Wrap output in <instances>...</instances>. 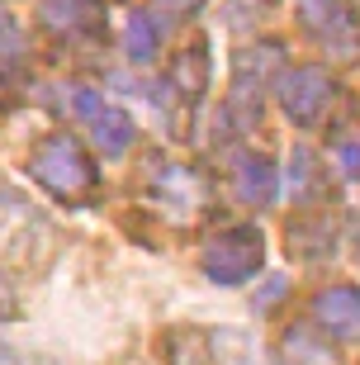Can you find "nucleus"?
I'll return each instance as SVG.
<instances>
[{"label":"nucleus","mask_w":360,"mask_h":365,"mask_svg":"<svg viewBox=\"0 0 360 365\" xmlns=\"http://www.w3.org/2000/svg\"><path fill=\"white\" fill-rule=\"evenodd\" d=\"M29 176L62 204H81L100 190V166L91 162V152L81 148L71 133L38 138L34 152H29Z\"/></svg>","instance_id":"nucleus-1"},{"label":"nucleus","mask_w":360,"mask_h":365,"mask_svg":"<svg viewBox=\"0 0 360 365\" xmlns=\"http://www.w3.org/2000/svg\"><path fill=\"white\" fill-rule=\"evenodd\" d=\"M266 266V237H261V228H252V223H237V228H223L218 237H209L200 252V271L204 280L223 284V289H232V284H247L256 271Z\"/></svg>","instance_id":"nucleus-2"},{"label":"nucleus","mask_w":360,"mask_h":365,"mask_svg":"<svg viewBox=\"0 0 360 365\" xmlns=\"http://www.w3.org/2000/svg\"><path fill=\"white\" fill-rule=\"evenodd\" d=\"M143 195L171 223H195L209 209V180L190 162H152V171L143 180Z\"/></svg>","instance_id":"nucleus-3"},{"label":"nucleus","mask_w":360,"mask_h":365,"mask_svg":"<svg viewBox=\"0 0 360 365\" xmlns=\"http://www.w3.org/2000/svg\"><path fill=\"white\" fill-rule=\"evenodd\" d=\"M284 62V48L280 43H256V48H242L232 57V91H227V114L242 123V128H252L261 119V95H266L270 76L280 71Z\"/></svg>","instance_id":"nucleus-4"},{"label":"nucleus","mask_w":360,"mask_h":365,"mask_svg":"<svg viewBox=\"0 0 360 365\" xmlns=\"http://www.w3.org/2000/svg\"><path fill=\"white\" fill-rule=\"evenodd\" d=\"M280 109L289 114V123H299V128H318L322 119H327V109H332L336 100V81L327 67H294V71H280Z\"/></svg>","instance_id":"nucleus-5"},{"label":"nucleus","mask_w":360,"mask_h":365,"mask_svg":"<svg viewBox=\"0 0 360 365\" xmlns=\"http://www.w3.org/2000/svg\"><path fill=\"white\" fill-rule=\"evenodd\" d=\"M299 24L336 53H356V19L346 0H299Z\"/></svg>","instance_id":"nucleus-6"},{"label":"nucleus","mask_w":360,"mask_h":365,"mask_svg":"<svg viewBox=\"0 0 360 365\" xmlns=\"http://www.w3.org/2000/svg\"><path fill=\"white\" fill-rule=\"evenodd\" d=\"M318 332H332L336 341H360V284H332L313 299Z\"/></svg>","instance_id":"nucleus-7"},{"label":"nucleus","mask_w":360,"mask_h":365,"mask_svg":"<svg viewBox=\"0 0 360 365\" xmlns=\"http://www.w3.org/2000/svg\"><path fill=\"white\" fill-rule=\"evenodd\" d=\"M232 195L252 209H270L275 195H280V176H275V162L266 152H242L232 162Z\"/></svg>","instance_id":"nucleus-8"},{"label":"nucleus","mask_w":360,"mask_h":365,"mask_svg":"<svg viewBox=\"0 0 360 365\" xmlns=\"http://www.w3.org/2000/svg\"><path fill=\"white\" fill-rule=\"evenodd\" d=\"M81 123L91 128V143L105 152V157H123V152L133 148V138H138L133 119H128L119 105H109V100H100V105H95Z\"/></svg>","instance_id":"nucleus-9"},{"label":"nucleus","mask_w":360,"mask_h":365,"mask_svg":"<svg viewBox=\"0 0 360 365\" xmlns=\"http://www.w3.org/2000/svg\"><path fill=\"white\" fill-rule=\"evenodd\" d=\"M38 19L53 34L76 38V34H95L105 10H100V0H38Z\"/></svg>","instance_id":"nucleus-10"},{"label":"nucleus","mask_w":360,"mask_h":365,"mask_svg":"<svg viewBox=\"0 0 360 365\" xmlns=\"http://www.w3.org/2000/svg\"><path fill=\"white\" fill-rule=\"evenodd\" d=\"M171 86H175V100H180L185 109H195L204 100V91H209V43L204 38H195L185 53L175 57Z\"/></svg>","instance_id":"nucleus-11"},{"label":"nucleus","mask_w":360,"mask_h":365,"mask_svg":"<svg viewBox=\"0 0 360 365\" xmlns=\"http://www.w3.org/2000/svg\"><path fill=\"white\" fill-rule=\"evenodd\" d=\"M336 247V228H332V218H299V223H289V257H304V261H318L327 257Z\"/></svg>","instance_id":"nucleus-12"},{"label":"nucleus","mask_w":360,"mask_h":365,"mask_svg":"<svg viewBox=\"0 0 360 365\" xmlns=\"http://www.w3.org/2000/svg\"><path fill=\"white\" fill-rule=\"evenodd\" d=\"M280 351H284V365H336L332 346L318 337V327H284Z\"/></svg>","instance_id":"nucleus-13"},{"label":"nucleus","mask_w":360,"mask_h":365,"mask_svg":"<svg viewBox=\"0 0 360 365\" xmlns=\"http://www.w3.org/2000/svg\"><path fill=\"white\" fill-rule=\"evenodd\" d=\"M166 351H171V365H218L214 341L200 327H171L166 332Z\"/></svg>","instance_id":"nucleus-14"},{"label":"nucleus","mask_w":360,"mask_h":365,"mask_svg":"<svg viewBox=\"0 0 360 365\" xmlns=\"http://www.w3.org/2000/svg\"><path fill=\"white\" fill-rule=\"evenodd\" d=\"M157 48H161V29H157V19L138 10L133 19L123 24V53H128V62L147 67V62L157 57Z\"/></svg>","instance_id":"nucleus-15"},{"label":"nucleus","mask_w":360,"mask_h":365,"mask_svg":"<svg viewBox=\"0 0 360 365\" xmlns=\"http://www.w3.org/2000/svg\"><path fill=\"white\" fill-rule=\"evenodd\" d=\"M322 180H327V176H322L318 157H313L308 148H294V157H289V185H294V195H299L304 204H313V195L322 190Z\"/></svg>","instance_id":"nucleus-16"},{"label":"nucleus","mask_w":360,"mask_h":365,"mask_svg":"<svg viewBox=\"0 0 360 365\" xmlns=\"http://www.w3.org/2000/svg\"><path fill=\"white\" fill-rule=\"evenodd\" d=\"M0 62H24V29L14 24V14L5 10V0H0Z\"/></svg>","instance_id":"nucleus-17"},{"label":"nucleus","mask_w":360,"mask_h":365,"mask_svg":"<svg viewBox=\"0 0 360 365\" xmlns=\"http://www.w3.org/2000/svg\"><path fill=\"white\" fill-rule=\"evenodd\" d=\"M332 157H336V166H341V171L356 180V176H360V133H341V138L332 143Z\"/></svg>","instance_id":"nucleus-18"},{"label":"nucleus","mask_w":360,"mask_h":365,"mask_svg":"<svg viewBox=\"0 0 360 365\" xmlns=\"http://www.w3.org/2000/svg\"><path fill=\"white\" fill-rule=\"evenodd\" d=\"M19 91H24V76H19V67H14V62H0V109L19 105Z\"/></svg>","instance_id":"nucleus-19"},{"label":"nucleus","mask_w":360,"mask_h":365,"mask_svg":"<svg viewBox=\"0 0 360 365\" xmlns=\"http://www.w3.org/2000/svg\"><path fill=\"white\" fill-rule=\"evenodd\" d=\"M14 318H19V289L0 275V323H14Z\"/></svg>","instance_id":"nucleus-20"},{"label":"nucleus","mask_w":360,"mask_h":365,"mask_svg":"<svg viewBox=\"0 0 360 365\" xmlns=\"http://www.w3.org/2000/svg\"><path fill=\"white\" fill-rule=\"evenodd\" d=\"M157 10H166V14H175V19H190V14H200L204 10V0H152Z\"/></svg>","instance_id":"nucleus-21"},{"label":"nucleus","mask_w":360,"mask_h":365,"mask_svg":"<svg viewBox=\"0 0 360 365\" xmlns=\"http://www.w3.org/2000/svg\"><path fill=\"white\" fill-rule=\"evenodd\" d=\"M0 365H38L34 356H24V351H14V346H5L0 341Z\"/></svg>","instance_id":"nucleus-22"}]
</instances>
